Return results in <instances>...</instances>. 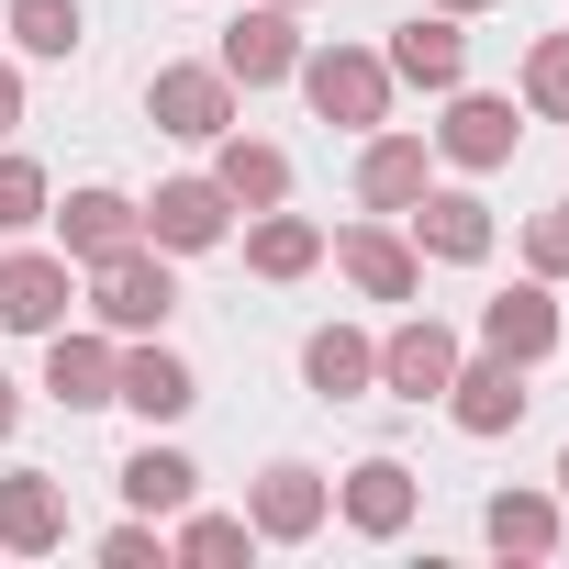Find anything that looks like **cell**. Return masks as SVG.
I'll use <instances>...</instances> for the list:
<instances>
[{
  "instance_id": "cell-33",
  "label": "cell",
  "mask_w": 569,
  "mask_h": 569,
  "mask_svg": "<svg viewBox=\"0 0 569 569\" xmlns=\"http://www.w3.org/2000/svg\"><path fill=\"white\" fill-rule=\"evenodd\" d=\"M12 425H23V391H12V380H0V447H12Z\"/></svg>"
},
{
  "instance_id": "cell-35",
  "label": "cell",
  "mask_w": 569,
  "mask_h": 569,
  "mask_svg": "<svg viewBox=\"0 0 569 569\" xmlns=\"http://www.w3.org/2000/svg\"><path fill=\"white\" fill-rule=\"evenodd\" d=\"M558 491H569V458H558Z\"/></svg>"
},
{
  "instance_id": "cell-12",
  "label": "cell",
  "mask_w": 569,
  "mask_h": 569,
  "mask_svg": "<svg viewBox=\"0 0 569 569\" xmlns=\"http://www.w3.org/2000/svg\"><path fill=\"white\" fill-rule=\"evenodd\" d=\"M402 223H413V257H436V268H480L491 257V201L480 190H425Z\"/></svg>"
},
{
  "instance_id": "cell-16",
  "label": "cell",
  "mask_w": 569,
  "mask_h": 569,
  "mask_svg": "<svg viewBox=\"0 0 569 569\" xmlns=\"http://www.w3.org/2000/svg\"><path fill=\"white\" fill-rule=\"evenodd\" d=\"M391 79L402 90H458L469 79V34H458V12H413V23H391Z\"/></svg>"
},
{
  "instance_id": "cell-32",
  "label": "cell",
  "mask_w": 569,
  "mask_h": 569,
  "mask_svg": "<svg viewBox=\"0 0 569 569\" xmlns=\"http://www.w3.org/2000/svg\"><path fill=\"white\" fill-rule=\"evenodd\" d=\"M12 134H23V68L0 57V146H12Z\"/></svg>"
},
{
  "instance_id": "cell-4",
  "label": "cell",
  "mask_w": 569,
  "mask_h": 569,
  "mask_svg": "<svg viewBox=\"0 0 569 569\" xmlns=\"http://www.w3.org/2000/svg\"><path fill=\"white\" fill-rule=\"evenodd\" d=\"M325 513H336V480H325V469H302V458H268V469H257V491H246L257 547H302V536H325Z\"/></svg>"
},
{
  "instance_id": "cell-6",
  "label": "cell",
  "mask_w": 569,
  "mask_h": 569,
  "mask_svg": "<svg viewBox=\"0 0 569 569\" xmlns=\"http://www.w3.org/2000/svg\"><path fill=\"white\" fill-rule=\"evenodd\" d=\"M146 123L179 134V146H212V134H234V79L223 68H157L146 79Z\"/></svg>"
},
{
  "instance_id": "cell-34",
  "label": "cell",
  "mask_w": 569,
  "mask_h": 569,
  "mask_svg": "<svg viewBox=\"0 0 569 569\" xmlns=\"http://www.w3.org/2000/svg\"><path fill=\"white\" fill-rule=\"evenodd\" d=\"M436 12H458V23H469V12H491V0H436Z\"/></svg>"
},
{
  "instance_id": "cell-20",
  "label": "cell",
  "mask_w": 569,
  "mask_h": 569,
  "mask_svg": "<svg viewBox=\"0 0 569 569\" xmlns=\"http://www.w3.org/2000/svg\"><path fill=\"white\" fill-rule=\"evenodd\" d=\"M413 502H425V480H413L402 458H358V469L336 480V513H347L358 536H402V525H413Z\"/></svg>"
},
{
  "instance_id": "cell-17",
  "label": "cell",
  "mask_w": 569,
  "mask_h": 569,
  "mask_svg": "<svg viewBox=\"0 0 569 569\" xmlns=\"http://www.w3.org/2000/svg\"><path fill=\"white\" fill-rule=\"evenodd\" d=\"M46 223H57V246H68L79 268H101V257H123V246L146 234V201H123V190H68Z\"/></svg>"
},
{
  "instance_id": "cell-11",
  "label": "cell",
  "mask_w": 569,
  "mask_h": 569,
  "mask_svg": "<svg viewBox=\"0 0 569 569\" xmlns=\"http://www.w3.org/2000/svg\"><path fill=\"white\" fill-rule=\"evenodd\" d=\"M223 234H234L223 179H168V190L146 201V246H168V257H201V246H223Z\"/></svg>"
},
{
  "instance_id": "cell-29",
  "label": "cell",
  "mask_w": 569,
  "mask_h": 569,
  "mask_svg": "<svg viewBox=\"0 0 569 569\" xmlns=\"http://www.w3.org/2000/svg\"><path fill=\"white\" fill-rule=\"evenodd\" d=\"M525 112L569 123V34H536V46H525Z\"/></svg>"
},
{
  "instance_id": "cell-27",
  "label": "cell",
  "mask_w": 569,
  "mask_h": 569,
  "mask_svg": "<svg viewBox=\"0 0 569 569\" xmlns=\"http://www.w3.org/2000/svg\"><path fill=\"white\" fill-rule=\"evenodd\" d=\"M57 212V190H46V168L34 157H12V146H0V234H34Z\"/></svg>"
},
{
  "instance_id": "cell-2",
  "label": "cell",
  "mask_w": 569,
  "mask_h": 569,
  "mask_svg": "<svg viewBox=\"0 0 569 569\" xmlns=\"http://www.w3.org/2000/svg\"><path fill=\"white\" fill-rule=\"evenodd\" d=\"M90 279V325L101 336H168V313H179V268H168V246H123V257H101V268H79Z\"/></svg>"
},
{
  "instance_id": "cell-36",
  "label": "cell",
  "mask_w": 569,
  "mask_h": 569,
  "mask_svg": "<svg viewBox=\"0 0 569 569\" xmlns=\"http://www.w3.org/2000/svg\"><path fill=\"white\" fill-rule=\"evenodd\" d=\"M279 12H302V0H279Z\"/></svg>"
},
{
  "instance_id": "cell-15",
  "label": "cell",
  "mask_w": 569,
  "mask_h": 569,
  "mask_svg": "<svg viewBox=\"0 0 569 569\" xmlns=\"http://www.w3.org/2000/svg\"><path fill=\"white\" fill-rule=\"evenodd\" d=\"M480 347H491V358H513V369L558 358V302H547V279H513V291H491V302H480Z\"/></svg>"
},
{
  "instance_id": "cell-26",
  "label": "cell",
  "mask_w": 569,
  "mask_h": 569,
  "mask_svg": "<svg viewBox=\"0 0 569 569\" xmlns=\"http://www.w3.org/2000/svg\"><path fill=\"white\" fill-rule=\"evenodd\" d=\"M0 23H12V46H23V57H79V34H90L79 0H12Z\"/></svg>"
},
{
  "instance_id": "cell-18",
  "label": "cell",
  "mask_w": 569,
  "mask_h": 569,
  "mask_svg": "<svg viewBox=\"0 0 569 569\" xmlns=\"http://www.w3.org/2000/svg\"><path fill=\"white\" fill-rule=\"evenodd\" d=\"M447 413H458V436H513L525 425V369L513 358H458V380H447Z\"/></svg>"
},
{
  "instance_id": "cell-13",
  "label": "cell",
  "mask_w": 569,
  "mask_h": 569,
  "mask_svg": "<svg viewBox=\"0 0 569 569\" xmlns=\"http://www.w3.org/2000/svg\"><path fill=\"white\" fill-rule=\"evenodd\" d=\"M123 413H146V425H179L190 402H201V380H190V358L168 347V336H123V391H112Z\"/></svg>"
},
{
  "instance_id": "cell-22",
  "label": "cell",
  "mask_w": 569,
  "mask_h": 569,
  "mask_svg": "<svg viewBox=\"0 0 569 569\" xmlns=\"http://www.w3.org/2000/svg\"><path fill=\"white\" fill-rule=\"evenodd\" d=\"M246 268H257V279H313V268H325V223L268 201V212L246 223Z\"/></svg>"
},
{
  "instance_id": "cell-5",
  "label": "cell",
  "mask_w": 569,
  "mask_h": 569,
  "mask_svg": "<svg viewBox=\"0 0 569 569\" xmlns=\"http://www.w3.org/2000/svg\"><path fill=\"white\" fill-rule=\"evenodd\" d=\"M458 325H436V313H402L391 336H380V391L391 402H447V380H458Z\"/></svg>"
},
{
  "instance_id": "cell-9",
  "label": "cell",
  "mask_w": 569,
  "mask_h": 569,
  "mask_svg": "<svg viewBox=\"0 0 569 569\" xmlns=\"http://www.w3.org/2000/svg\"><path fill=\"white\" fill-rule=\"evenodd\" d=\"M425 190H436V134H391V123H380V134L358 146V201L402 223Z\"/></svg>"
},
{
  "instance_id": "cell-1",
  "label": "cell",
  "mask_w": 569,
  "mask_h": 569,
  "mask_svg": "<svg viewBox=\"0 0 569 569\" xmlns=\"http://www.w3.org/2000/svg\"><path fill=\"white\" fill-rule=\"evenodd\" d=\"M291 79H302V101H313L336 134H380V123H391V90H402L380 46H302Z\"/></svg>"
},
{
  "instance_id": "cell-10",
  "label": "cell",
  "mask_w": 569,
  "mask_h": 569,
  "mask_svg": "<svg viewBox=\"0 0 569 569\" xmlns=\"http://www.w3.org/2000/svg\"><path fill=\"white\" fill-rule=\"evenodd\" d=\"M46 391H57L68 413H101V402L123 391V336H101V325H90V336L57 325V336H46Z\"/></svg>"
},
{
  "instance_id": "cell-24",
  "label": "cell",
  "mask_w": 569,
  "mask_h": 569,
  "mask_svg": "<svg viewBox=\"0 0 569 569\" xmlns=\"http://www.w3.org/2000/svg\"><path fill=\"white\" fill-rule=\"evenodd\" d=\"M190 491H201V469H190L179 447L146 436V447L123 458V502H134V513H190Z\"/></svg>"
},
{
  "instance_id": "cell-14",
  "label": "cell",
  "mask_w": 569,
  "mask_h": 569,
  "mask_svg": "<svg viewBox=\"0 0 569 569\" xmlns=\"http://www.w3.org/2000/svg\"><path fill=\"white\" fill-rule=\"evenodd\" d=\"M234 90H279V79H291L302 68V34H291V12H279V0H257V12L246 23H223V57H212Z\"/></svg>"
},
{
  "instance_id": "cell-7",
  "label": "cell",
  "mask_w": 569,
  "mask_h": 569,
  "mask_svg": "<svg viewBox=\"0 0 569 569\" xmlns=\"http://www.w3.org/2000/svg\"><path fill=\"white\" fill-rule=\"evenodd\" d=\"M336 268H347L358 302H413V291H425V257H413V234H391V212L347 223V234H336Z\"/></svg>"
},
{
  "instance_id": "cell-28",
  "label": "cell",
  "mask_w": 569,
  "mask_h": 569,
  "mask_svg": "<svg viewBox=\"0 0 569 569\" xmlns=\"http://www.w3.org/2000/svg\"><path fill=\"white\" fill-rule=\"evenodd\" d=\"M246 547H257L246 513H179V536H168V558H201V569L212 558H246Z\"/></svg>"
},
{
  "instance_id": "cell-19",
  "label": "cell",
  "mask_w": 569,
  "mask_h": 569,
  "mask_svg": "<svg viewBox=\"0 0 569 569\" xmlns=\"http://www.w3.org/2000/svg\"><path fill=\"white\" fill-rule=\"evenodd\" d=\"M0 547H12V558H57V547H68V491H57V469H12V480H0Z\"/></svg>"
},
{
  "instance_id": "cell-8",
  "label": "cell",
  "mask_w": 569,
  "mask_h": 569,
  "mask_svg": "<svg viewBox=\"0 0 569 569\" xmlns=\"http://www.w3.org/2000/svg\"><path fill=\"white\" fill-rule=\"evenodd\" d=\"M513 146H525V123H513L502 90H447V123H436L447 168H513Z\"/></svg>"
},
{
  "instance_id": "cell-23",
  "label": "cell",
  "mask_w": 569,
  "mask_h": 569,
  "mask_svg": "<svg viewBox=\"0 0 569 569\" xmlns=\"http://www.w3.org/2000/svg\"><path fill=\"white\" fill-rule=\"evenodd\" d=\"M212 179L234 212H268V201H291V157L257 146V134H212Z\"/></svg>"
},
{
  "instance_id": "cell-30",
  "label": "cell",
  "mask_w": 569,
  "mask_h": 569,
  "mask_svg": "<svg viewBox=\"0 0 569 569\" xmlns=\"http://www.w3.org/2000/svg\"><path fill=\"white\" fill-rule=\"evenodd\" d=\"M101 558H112V569H168V536H157V513L112 525V536H101Z\"/></svg>"
},
{
  "instance_id": "cell-31",
  "label": "cell",
  "mask_w": 569,
  "mask_h": 569,
  "mask_svg": "<svg viewBox=\"0 0 569 569\" xmlns=\"http://www.w3.org/2000/svg\"><path fill=\"white\" fill-rule=\"evenodd\" d=\"M525 268L536 279H569V212H536L525 223Z\"/></svg>"
},
{
  "instance_id": "cell-21",
  "label": "cell",
  "mask_w": 569,
  "mask_h": 569,
  "mask_svg": "<svg viewBox=\"0 0 569 569\" xmlns=\"http://www.w3.org/2000/svg\"><path fill=\"white\" fill-rule=\"evenodd\" d=\"M302 380H313L325 402H358V391H380V347H369L358 325H313V336H302Z\"/></svg>"
},
{
  "instance_id": "cell-25",
  "label": "cell",
  "mask_w": 569,
  "mask_h": 569,
  "mask_svg": "<svg viewBox=\"0 0 569 569\" xmlns=\"http://www.w3.org/2000/svg\"><path fill=\"white\" fill-rule=\"evenodd\" d=\"M480 536H491L502 558H547V547H558V502H547V491H491V502H480Z\"/></svg>"
},
{
  "instance_id": "cell-3",
  "label": "cell",
  "mask_w": 569,
  "mask_h": 569,
  "mask_svg": "<svg viewBox=\"0 0 569 569\" xmlns=\"http://www.w3.org/2000/svg\"><path fill=\"white\" fill-rule=\"evenodd\" d=\"M79 313V257L68 246H12L0 257V336H57Z\"/></svg>"
}]
</instances>
